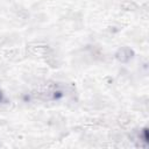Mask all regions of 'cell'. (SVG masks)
<instances>
[{
	"label": "cell",
	"instance_id": "obj_2",
	"mask_svg": "<svg viewBox=\"0 0 149 149\" xmlns=\"http://www.w3.org/2000/svg\"><path fill=\"white\" fill-rule=\"evenodd\" d=\"M3 99H5V94H3L2 90H0V104L3 101Z\"/></svg>",
	"mask_w": 149,
	"mask_h": 149
},
{
	"label": "cell",
	"instance_id": "obj_1",
	"mask_svg": "<svg viewBox=\"0 0 149 149\" xmlns=\"http://www.w3.org/2000/svg\"><path fill=\"white\" fill-rule=\"evenodd\" d=\"M132 54L133 51L128 48H122V49H119V51L116 52V58L120 61V62H127L132 58Z\"/></svg>",
	"mask_w": 149,
	"mask_h": 149
}]
</instances>
